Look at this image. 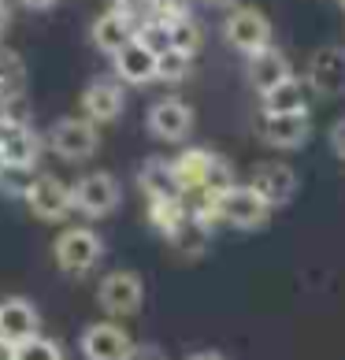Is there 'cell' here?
I'll use <instances>...</instances> for the list:
<instances>
[{
  "instance_id": "52a82bcc",
  "label": "cell",
  "mask_w": 345,
  "mask_h": 360,
  "mask_svg": "<svg viewBox=\"0 0 345 360\" xmlns=\"http://www.w3.org/2000/svg\"><path fill=\"white\" fill-rule=\"evenodd\" d=\"M71 193H74V208L82 212V216H93V219L115 212L119 197H123L119 193V179L108 175V171H89V175H82L71 186Z\"/></svg>"
},
{
  "instance_id": "4dcf8cb0",
  "label": "cell",
  "mask_w": 345,
  "mask_h": 360,
  "mask_svg": "<svg viewBox=\"0 0 345 360\" xmlns=\"http://www.w3.org/2000/svg\"><path fill=\"white\" fill-rule=\"evenodd\" d=\"M22 8H30V11H48L52 4H56V0H19Z\"/></svg>"
},
{
  "instance_id": "7a4b0ae2",
  "label": "cell",
  "mask_w": 345,
  "mask_h": 360,
  "mask_svg": "<svg viewBox=\"0 0 345 360\" xmlns=\"http://www.w3.org/2000/svg\"><path fill=\"white\" fill-rule=\"evenodd\" d=\"M208 205L216 212V219L237 226V231H256V226H263L271 216V205L263 201L253 186H230L227 193L211 197Z\"/></svg>"
},
{
  "instance_id": "8992f818",
  "label": "cell",
  "mask_w": 345,
  "mask_h": 360,
  "mask_svg": "<svg viewBox=\"0 0 345 360\" xmlns=\"http://www.w3.org/2000/svg\"><path fill=\"white\" fill-rule=\"evenodd\" d=\"M22 197H26V205H30L34 216L45 219V223L67 219V212L74 208L71 186L63 182V179H56V175H37V179L22 190Z\"/></svg>"
},
{
  "instance_id": "8fae6325",
  "label": "cell",
  "mask_w": 345,
  "mask_h": 360,
  "mask_svg": "<svg viewBox=\"0 0 345 360\" xmlns=\"http://www.w3.org/2000/svg\"><path fill=\"white\" fill-rule=\"evenodd\" d=\"M249 186L268 201L271 208L294 201L297 193V171L282 164V160H263V164H256L253 171H249Z\"/></svg>"
},
{
  "instance_id": "30bf717a",
  "label": "cell",
  "mask_w": 345,
  "mask_h": 360,
  "mask_svg": "<svg viewBox=\"0 0 345 360\" xmlns=\"http://www.w3.org/2000/svg\"><path fill=\"white\" fill-rule=\"evenodd\" d=\"M308 89L320 97H341L345 93V45H323L312 52Z\"/></svg>"
},
{
  "instance_id": "cb8c5ba5",
  "label": "cell",
  "mask_w": 345,
  "mask_h": 360,
  "mask_svg": "<svg viewBox=\"0 0 345 360\" xmlns=\"http://www.w3.org/2000/svg\"><path fill=\"white\" fill-rule=\"evenodd\" d=\"M190 63H193V56H185L178 49H164L160 56H156V78H160V82H182V78L190 75Z\"/></svg>"
},
{
  "instance_id": "9c48e42d",
  "label": "cell",
  "mask_w": 345,
  "mask_h": 360,
  "mask_svg": "<svg viewBox=\"0 0 345 360\" xmlns=\"http://www.w3.org/2000/svg\"><path fill=\"white\" fill-rule=\"evenodd\" d=\"M138 353L134 338L119 323H89L82 330V356L86 360H130Z\"/></svg>"
},
{
  "instance_id": "4316f807",
  "label": "cell",
  "mask_w": 345,
  "mask_h": 360,
  "mask_svg": "<svg viewBox=\"0 0 345 360\" xmlns=\"http://www.w3.org/2000/svg\"><path fill=\"white\" fill-rule=\"evenodd\" d=\"M330 149H334L338 160H345V115L338 119L334 127H330Z\"/></svg>"
},
{
  "instance_id": "3957f363",
  "label": "cell",
  "mask_w": 345,
  "mask_h": 360,
  "mask_svg": "<svg viewBox=\"0 0 345 360\" xmlns=\"http://www.w3.org/2000/svg\"><path fill=\"white\" fill-rule=\"evenodd\" d=\"M52 257H56V264L67 275H86L100 264L104 257V242L97 231H89V226H67L56 245H52Z\"/></svg>"
},
{
  "instance_id": "d6986e66",
  "label": "cell",
  "mask_w": 345,
  "mask_h": 360,
  "mask_svg": "<svg viewBox=\"0 0 345 360\" xmlns=\"http://www.w3.org/2000/svg\"><path fill=\"white\" fill-rule=\"evenodd\" d=\"M138 182H141L145 197H149V205H156V201H182V182H178L171 160H149V164H141Z\"/></svg>"
},
{
  "instance_id": "2e32d148",
  "label": "cell",
  "mask_w": 345,
  "mask_h": 360,
  "mask_svg": "<svg viewBox=\"0 0 345 360\" xmlns=\"http://www.w3.org/2000/svg\"><path fill=\"white\" fill-rule=\"evenodd\" d=\"M126 93L115 78H93V82L82 89V112L89 123H112V119L123 115Z\"/></svg>"
},
{
  "instance_id": "e575fe53",
  "label": "cell",
  "mask_w": 345,
  "mask_h": 360,
  "mask_svg": "<svg viewBox=\"0 0 345 360\" xmlns=\"http://www.w3.org/2000/svg\"><path fill=\"white\" fill-rule=\"evenodd\" d=\"M338 4H341V8H345V0H338Z\"/></svg>"
},
{
  "instance_id": "5bb4252c",
  "label": "cell",
  "mask_w": 345,
  "mask_h": 360,
  "mask_svg": "<svg viewBox=\"0 0 345 360\" xmlns=\"http://www.w3.org/2000/svg\"><path fill=\"white\" fill-rule=\"evenodd\" d=\"M0 153H4L11 171H30L41 160V138L22 123H8L0 119Z\"/></svg>"
},
{
  "instance_id": "f546056e",
  "label": "cell",
  "mask_w": 345,
  "mask_h": 360,
  "mask_svg": "<svg viewBox=\"0 0 345 360\" xmlns=\"http://www.w3.org/2000/svg\"><path fill=\"white\" fill-rule=\"evenodd\" d=\"M0 360H19V345H11L0 338Z\"/></svg>"
},
{
  "instance_id": "6da1fadb",
  "label": "cell",
  "mask_w": 345,
  "mask_h": 360,
  "mask_svg": "<svg viewBox=\"0 0 345 360\" xmlns=\"http://www.w3.org/2000/svg\"><path fill=\"white\" fill-rule=\"evenodd\" d=\"M171 164H175V175L182 182V193L185 190H201L211 201V197H219V193H227L230 186H237L230 164L223 156L208 153V149H185L178 160H171Z\"/></svg>"
},
{
  "instance_id": "ba28073f",
  "label": "cell",
  "mask_w": 345,
  "mask_h": 360,
  "mask_svg": "<svg viewBox=\"0 0 345 360\" xmlns=\"http://www.w3.org/2000/svg\"><path fill=\"white\" fill-rule=\"evenodd\" d=\"M145 301V286L138 271H112L97 286V304L108 316H134Z\"/></svg>"
},
{
  "instance_id": "44dd1931",
  "label": "cell",
  "mask_w": 345,
  "mask_h": 360,
  "mask_svg": "<svg viewBox=\"0 0 345 360\" xmlns=\"http://www.w3.org/2000/svg\"><path fill=\"white\" fill-rule=\"evenodd\" d=\"M294 112H308L301 78H289V82H282L278 89H271L268 97H263V115H294Z\"/></svg>"
},
{
  "instance_id": "ac0fdd59",
  "label": "cell",
  "mask_w": 345,
  "mask_h": 360,
  "mask_svg": "<svg viewBox=\"0 0 345 360\" xmlns=\"http://www.w3.org/2000/svg\"><path fill=\"white\" fill-rule=\"evenodd\" d=\"M263 141L275 149H301L312 138V115L294 112V115H263Z\"/></svg>"
},
{
  "instance_id": "ffe728a7",
  "label": "cell",
  "mask_w": 345,
  "mask_h": 360,
  "mask_svg": "<svg viewBox=\"0 0 345 360\" xmlns=\"http://www.w3.org/2000/svg\"><path fill=\"white\" fill-rule=\"evenodd\" d=\"M115 78H119V82H130V86L152 82V78H156V52L134 37V41L115 56Z\"/></svg>"
},
{
  "instance_id": "484cf974",
  "label": "cell",
  "mask_w": 345,
  "mask_h": 360,
  "mask_svg": "<svg viewBox=\"0 0 345 360\" xmlns=\"http://www.w3.org/2000/svg\"><path fill=\"white\" fill-rule=\"evenodd\" d=\"M0 119L30 127V101H26V97H11V101H4V104H0Z\"/></svg>"
},
{
  "instance_id": "d6a6232c",
  "label": "cell",
  "mask_w": 345,
  "mask_h": 360,
  "mask_svg": "<svg viewBox=\"0 0 345 360\" xmlns=\"http://www.w3.org/2000/svg\"><path fill=\"white\" fill-rule=\"evenodd\" d=\"M11 175V167H8V160H4V153H0V182H4Z\"/></svg>"
},
{
  "instance_id": "836d02e7",
  "label": "cell",
  "mask_w": 345,
  "mask_h": 360,
  "mask_svg": "<svg viewBox=\"0 0 345 360\" xmlns=\"http://www.w3.org/2000/svg\"><path fill=\"white\" fill-rule=\"evenodd\" d=\"M216 4H234V0H216Z\"/></svg>"
},
{
  "instance_id": "5b68a950",
  "label": "cell",
  "mask_w": 345,
  "mask_h": 360,
  "mask_svg": "<svg viewBox=\"0 0 345 360\" xmlns=\"http://www.w3.org/2000/svg\"><path fill=\"white\" fill-rule=\"evenodd\" d=\"M223 37H227L237 52L256 56V52L271 49L275 30H271V22H268L263 11H256V8H234L227 15V22H223Z\"/></svg>"
},
{
  "instance_id": "1f68e13d",
  "label": "cell",
  "mask_w": 345,
  "mask_h": 360,
  "mask_svg": "<svg viewBox=\"0 0 345 360\" xmlns=\"http://www.w3.org/2000/svg\"><path fill=\"white\" fill-rule=\"evenodd\" d=\"M8 22H11V4H8V0H0V34L8 30Z\"/></svg>"
},
{
  "instance_id": "f1b7e54d",
  "label": "cell",
  "mask_w": 345,
  "mask_h": 360,
  "mask_svg": "<svg viewBox=\"0 0 345 360\" xmlns=\"http://www.w3.org/2000/svg\"><path fill=\"white\" fill-rule=\"evenodd\" d=\"M185 360H230L227 353H216V349H201V353H190Z\"/></svg>"
},
{
  "instance_id": "277c9868",
  "label": "cell",
  "mask_w": 345,
  "mask_h": 360,
  "mask_svg": "<svg viewBox=\"0 0 345 360\" xmlns=\"http://www.w3.org/2000/svg\"><path fill=\"white\" fill-rule=\"evenodd\" d=\"M48 145L52 153L71 160V164H78V160H89L93 153L100 149V134H97V123H89L86 115H63L52 123L48 130Z\"/></svg>"
},
{
  "instance_id": "83f0119b",
  "label": "cell",
  "mask_w": 345,
  "mask_h": 360,
  "mask_svg": "<svg viewBox=\"0 0 345 360\" xmlns=\"http://www.w3.org/2000/svg\"><path fill=\"white\" fill-rule=\"evenodd\" d=\"M130 360H167V356H164V349H156V345H138V353Z\"/></svg>"
},
{
  "instance_id": "7c38bea8",
  "label": "cell",
  "mask_w": 345,
  "mask_h": 360,
  "mask_svg": "<svg viewBox=\"0 0 345 360\" xmlns=\"http://www.w3.org/2000/svg\"><path fill=\"white\" fill-rule=\"evenodd\" d=\"M149 130H152V138L178 145V141L190 138V130H193V108L178 97L156 101L149 108Z\"/></svg>"
},
{
  "instance_id": "9a60e30c",
  "label": "cell",
  "mask_w": 345,
  "mask_h": 360,
  "mask_svg": "<svg viewBox=\"0 0 345 360\" xmlns=\"http://www.w3.org/2000/svg\"><path fill=\"white\" fill-rule=\"evenodd\" d=\"M245 78H249V86H253L260 97H268L271 89H278L282 82H289V78H297V75H294V68H289L286 52L271 45V49L256 52V56H249Z\"/></svg>"
},
{
  "instance_id": "4fadbf2b",
  "label": "cell",
  "mask_w": 345,
  "mask_h": 360,
  "mask_svg": "<svg viewBox=\"0 0 345 360\" xmlns=\"http://www.w3.org/2000/svg\"><path fill=\"white\" fill-rule=\"evenodd\" d=\"M41 335V312L26 297H4L0 301V338L11 345H22Z\"/></svg>"
},
{
  "instance_id": "d4e9b609",
  "label": "cell",
  "mask_w": 345,
  "mask_h": 360,
  "mask_svg": "<svg viewBox=\"0 0 345 360\" xmlns=\"http://www.w3.org/2000/svg\"><path fill=\"white\" fill-rule=\"evenodd\" d=\"M19 360H63V349H60V342L37 335L19 345Z\"/></svg>"
},
{
  "instance_id": "603a6c76",
  "label": "cell",
  "mask_w": 345,
  "mask_h": 360,
  "mask_svg": "<svg viewBox=\"0 0 345 360\" xmlns=\"http://www.w3.org/2000/svg\"><path fill=\"white\" fill-rule=\"evenodd\" d=\"M167 41H171V49L185 52V56H193V52L201 49V26H197L190 15L171 19V22H167Z\"/></svg>"
},
{
  "instance_id": "e0dca14e",
  "label": "cell",
  "mask_w": 345,
  "mask_h": 360,
  "mask_svg": "<svg viewBox=\"0 0 345 360\" xmlns=\"http://www.w3.org/2000/svg\"><path fill=\"white\" fill-rule=\"evenodd\" d=\"M138 37V30H134V19H130V11H123V8H112V11H104V15L93 22V45H97L104 56H119L130 41Z\"/></svg>"
},
{
  "instance_id": "7402d4cb",
  "label": "cell",
  "mask_w": 345,
  "mask_h": 360,
  "mask_svg": "<svg viewBox=\"0 0 345 360\" xmlns=\"http://www.w3.org/2000/svg\"><path fill=\"white\" fill-rule=\"evenodd\" d=\"M22 86H26V63L15 49L0 45V104L11 101V97H22Z\"/></svg>"
}]
</instances>
